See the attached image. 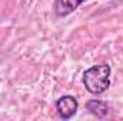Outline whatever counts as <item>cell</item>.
I'll list each match as a JSON object with an SVG mask.
<instances>
[{
    "label": "cell",
    "instance_id": "cell-1",
    "mask_svg": "<svg viewBox=\"0 0 123 121\" xmlns=\"http://www.w3.org/2000/svg\"><path fill=\"white\" fill-rule=\"evenodd\" d=\"M110 74L112 68L109 64L92 66L83 73V84L90 94L99 95L110 87Z\"/></svg>",
    "mask_w": 123,
    "mask_h": 121
},
{
    "label": "cell",
    "instance_id": "cell-2",
    "mask_svg": "<svg viewBox=\"0 0 123 121\" xmlns=\"http://www.w3.org/2000/svg\"><path fill=\"white\" fill-rule=\"evenodd\" d=\"M77 108H79V103L73 95H62L56 101L57 114L63 120H70L77 113Z\"/></svg>",
    "mask_w": 123,
    "mask_h": 121
},
{
    "label": "cell",
    "instance_id": "cell-3",
    "mask_svg": "<svg viewBox=\"0 0 123 121\" xmlns=\"http://www.w3.org/2000/svg\"><path fill=\"white\" fill-rule=\"evenodd\" d=\"M87 0H55L53 9L57 17H66Z\"/></svg>",
    "mask_w": 123,
    "mask_h": 121
},
{
    "label": "cell",
    "instance_id": "cell-4",
    "mask_svg": "<svg viewBox=\"0 0 123 121\" xmlns=\"http://www.w3.org/2000/svg\"><path fill=\"white\" fill-rule=\"evenodd\" d=\"M86 110L92 116H94L96 118H100V120L106 118L109 116V113H110V108H109L107 103H105L102 100H90V101H87L86 103Z\"/></svg>",
    "mask_w": 123,
    "mask_h": 121
}]
</instances>
